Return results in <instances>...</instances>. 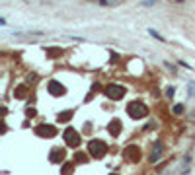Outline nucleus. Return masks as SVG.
<instances>
[{"label":"nucleus","instance_id":"nucleus-20","mask_svg":"<svg viewBox=\"0 0 195 175\" xmlns=\"http://www.w3.org/2000/svg\"><path fill=\"white\" fill-rule=\"evenodd\" d=\"M174 93H176V88H174V86H168V88H166V97H170V99H172V97H174Z\"/></svg>","mask_w":195,"mask_h":175},{"label":"nucleus","instance_id":"nucleus-24","mask_svg":"<svg viewBox=\"0 0 195 175\" xmlns=\"http://www.w3.org/2000/svg\"><path fill=\"white\" fill-rule=\"evenodd\" d=\"M166 66H168V68H170V70H172V72H176V66H174V64H170V62H166Z\"/></svg>","mask_w":195,"mask_h":175},{"label":"nucleus","instance_id":"nucleus-16","mask_svg":"<svg viewBox=\"0 0 195 175\" xmlns=\"http://www.w3.org/2000/svg\"><path fill=\"white\" fill-rule=\"evenodd\" d=\"M172 113H174V115H178V117L183 115V113H186V105H183V103H176V105H172Z\"/></svg>","mask_w":195,"mask_h":175},{"label":"nucleus","instance_id":"nucleus-21","mask_svg":"<svg viewBox=\"0 0 195 175\" xmlns=\"http://www.w3.org/2000/svg\"><path fill=\"white\" fill-rule=\"evenodd\" d=\"M35 80H37V74H33V72L25 76V84H29V82H35Z\"/></svg>","mask_w":195,"mask_h":175},{"label":"nucleus","instance_id":"nucleus-3","mask_svg":"<svg viewBox=\"0 0 195 175\" xmlns=\"http://www.w3.org/2000/svg\"><path fill=\"white\" fill-rule=\"evenodd\" d=\"M62 138H65V144L68 148H78L80 146V132H78L74 126H66L65 132H62Z\"/></svg>","mask_w":195,"mask_h":175},{"label":"nucleus","instance_id":"nucleus-10","mask_svg":"<svg viewBox=\"0 0 195 175\" xmlns=\"http://www.w3.org/2000/svg\"><path fill=\"white\" fill-rule=\"evenodd\" d=\"M121 130H123V123H121L119 119H111L107 125V132L109 136H113V138H117V136L121 134Z\"/></svg>","mask_w":195,"mask_h":175},{"label":"nucleus","instance_id":"nucleus-22","mask_svg":"<svg viewBox=\"0 0 195 175\" xmlns=\"http://www.w3.org/2000/svg\"><path fill=\"white\" fill-rule=\"evenodd\" d=\"M111 62H119V55L113 53V51H111Z\"/></svg>","mask_w":195,"mask_h":175},{"label":"nucleus","instance_id":"nucleus-23","mask_svg":"<svg viewBox=\"0 0 195 175\" xmlns=\"http://www.w3.org/2000/svg\"><path fill=\"white\" fill-rule=\"evenodd\" d=\"M180 66H183V68H189V70H191V66H189L187 62H183V60H180Z\"/></svg>","mask_w":195,"mask_h":175},{"label":"nucleus","instance_id":"nucleus-13","mask_svg":"<svg viewBox=\"0 0 195 175\" xmlns=\"http://www.w3.org/2000/svg\"><path fill=\"white\" fill-rule=\"evenodd\" d=\"M74 117V111L68 109V111H61L59 115H57V123H68V121Z\"/></svg>","mask_w":195,"mask_h":175},{"label":"nucleus","instance_id":"nucleus-27","mask_svg":"<svg viewBox=\"0 0 195 175\" xmlns=\"http://www.w3.org/2000/svg\"><path fill=\"white\" fill-rule=\"evenodd\" d=\"M176 2H183V0H176Z\"/></svg>","mask_w":195,"mask_h":175},{"label":"nucleus","instance_id":"nucleus-8","mask_svg":"<svg viewBox=\"0 0 195 175\" xmlns=\"http://www.w3.org/2000/svg\"><path fill=\"white\" fill-rule=\"evenodd\" d=\"M162 156H164V142H162V140H156L154 144H152V150H150L148 160H150V163H156V162L162 160Z\"/></svg>","mask_w":195,"mask_h":175},{"label":"nucleus","instance_id":"nucleus-11","mask_svg":"<svg viewBox=\"0 0 195 175\" xmlns=\"http://www.w3.org/2000/svg\"><path fill=\"white\" fill-rule=\"evenodd\" d=\"M14 99H28V95H29V88H28V84H18V86L14 88Z\"/></svg>","mask_w":195,"mask_h":175},{"label":"nucleus","instance_id":"nucleus-25","mask_svg":"<svg viewBox=\"0 0 195 175\" xmlns=\"http://www.w3.org/2000/svg\"><path fill=\"white\" fill-rule=\"evenodd\" d=\"M98 2L102 4V6H107V4H109V0H98Z\"/></svg>","mask_w":195,"mask_h":175},{"label":"nucleus","instance_id":"nucleus-15","mask_svg":"<svg viewBox=\"0 0 195 175\" xmlns=\"http://www.w3.org/2000/svg\"><path fill=\"white\" fill-rule=\"evenodd\" d=\"M86 154H88V152H80V150H78V152L74 154V162H76V163H86V162H88V156H86Z\"/></svg>","mask_w":195,"mask_h":175},{"label":"nucleus","instance_id":"nucleus-1","mask_svg":"<svg viewBox=\"0 0 195 175\" xmlns=\"http://www.w3.org/2000/svg\"><path fill=\"white\" fill-rule=\"evenodd\" d=\"M107 150H109L107 142L102 140V138H92L90 142H88V154H90V158H94V160H102V158H105Z\"/></svg>","mask_w":195,"mask_h":175},{"label":"nucleus","instance_id":"nucleus-14","mask_svg":"<svg viewBox=\"0 0 195 175\" xmlns=\"http://www.w3.org/2000/svg\"><path fill=\"white\" fill-rule=\"evenodd\" d=\"M72 171H74V166H72L70 162H65V163H62L61 175H72Z\"/></svg>","mask_w":195,"mask_h":175},{"label":"nucleus","instance_id":"nucleus-17","mask_svg":"<svg viewBox=\"0 0 195 175\" xmlns=\"http://www.w3.org/2000/svg\"><path fill=\"white\" fill-rule=\"evenodd\" d=\"M35 115H37L35 107H33V105H28V107H25V117H28V119H33Z\"/></svg>","mask_w":195,"mask_h":175},{"label":"nucleus","instance_id":"nucleus-18","mask_svg":"<svg viewBox=\"0 0 195 175\" xmlns=\"http://www.w3.org/2000/svg\"><path fill=\"white\" fill-rule=\"evenodd\" d=\"M187 93L189 97H195V80H187Z\"/></svg>","mask_w":195,"mask_h":175},{"label":"nucleus","instance_id":"nucleus-29","mask_svg":"<svg viewBox=\"0 0 195 175\" xmlns=\"http://www.w3.org/2000/svg\"><path fill=\"white\" fill-rule=\"evenodd\" d=\"M117 2H119V0H117Z\"/></svg>","mask_w":195,"mask_h":175},{"label":"nucleus","instance_id":"nucleus-7","mask_svg":"<svg viewBox=\"0 0 195 175\" xmlns=\"http://www.w3.org/2000/svg\"><path fill=\"white\" fill-rule=\"evenodd\" d=\"M47 92H49L53 97H61V95L66 93V86L59 80H49L47 82Z\"/></svg>","mask_w":195,"mask_h":175},{"label":"nucleus","instance_id":"nucleus-28","mask_svg":"<svg viewBox=\"0 0 195 175\" xmlns=\"http://www.w3.org/2000/svg\"><path fill=\"white\" fill-rule=\"evenodd\" d=\"M88 2H92V0H88Z\"/></svg>","mask_w":195,"mask_h":175},{"label":"nucleus","instance_id":"nucleus-12","mask_svg":"<svg viewBox=\"0 0 195 175\" xmlns=\"http://www.w3.org/2000/svg\"><path fill=\"white\" fill-rule=\"evenodd\" d=\"M45 55L49 57L51 60H55V58L65 55V49H62V47H45Z\"/></svg>","mask_w":195,"mask_h":175},{"label":"nucleus","instance_id":"nucleus-6","mask_svg":"<svg viewBox=\"0 0 195 175\" xmlns=\"http://www.w3.org/2000/svg\"><path fill=\"white\" fill-rule=\"evenodd\" d=\"M141 146H137V144H129V146H125V150H123V158L127 162L131 163H137V162H141Z\"/></svg>","mask_w":195,"mask_h":175},{"label":"nucleus","instance_id":"nucleus-9","mask_svg":"<svg viewBox=\"0 0 195 175\" xmlns=\"http://www.w3.org/2000/svg\"><path fill=\"white\" fill-rule=\"evenodd\" d=\"M65 158H66L65 148H53L51 154H49V162L51 163H65Z\"/></svg>","mask_w":195,"mask_h":175},{"label":"nucleus","instance_id":"nucleus-19","mask_svg":"<svg viewBox=\"0 0 195 175\" xmlns=\"http://www.w3.org/2000/svg\"><path fill=\"white\" fill-rule=\"evenodd\" d=\"M148 33H150L152 37H154V39H158V41H166V39H164V37H162L160 33H158V31H156V29H152V27L148 29Z\"/></svg>","mask_w":195,"mask_h":175},{"label":"nucleus","instance_id":"nucleus-4","mask_svg":"<svg viewBox=\"0 0 195 175\" xmlns=\"http://www.w3.org/2000/svg\"><path fill=\"white\" fill-rule=\"evenodd\" d=\"M103 93L107 95L111 101H119V99L125 97V93H127V89L123 86H119V84H107V86L103 88Z\"/></svg>","mask_w":195,"mask_h":175},{"label":"nucleus","instance_id":"nucleus-2","mask_svg":"<svg viewBox=\"0 0 195 175\" xmlns=\"http://www.w3.org/2000/svg\"><path fill=\"white\" fill-rule=\"evenodd\" d=\"M127 115H129L133 121H141L143 117L148 115V107H146L143 101H131V103L127 105Z\"/></svg>","mask_w":195,"mask_h":175},{"label":"nucleus","instance_id":"nucleus-5","mask_svg":"<svg viewBox=\"0 0 195 175\" xmlns=\"http://www.w3.org/2000/svg\"><path fill=\"white\" fill-rule=\"evenodd\" d=\"M33 132L39 136V138H55L57 136V126L55 125H47V123H41L33 129Z\"/></svg>","mask_w":195,"mask_h":175},{"label":"nucleus","instance_id":"nucleus-26","mask_svg":"<svg viewBox=\"0 0 195 175\" xmlns=\"http://www.w3.org/2000/svg\"><path fill=\"white\" fill-rule=\"evenodd\" d=\"M109 175H119V173H109Z\"/></svg>","mask_w":195,"mask_h":175}]
</instances>
